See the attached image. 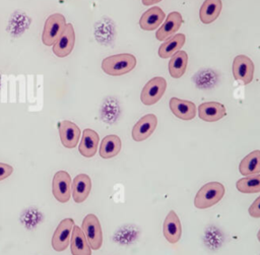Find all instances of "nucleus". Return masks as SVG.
<instances>
[{
  "label": "nucleus",
  "mask_w": 260,
  "mask_h": 255,
  "mask_svg": "<svg viewBox=\"0 0 260 255\" xmlns=\"http://www.w3.org/2000/svg\"><path fill=\"white\" fill-rule=\"evenodd\" d=\"M225 108L217 102H206L199 106L198 116L205 122H215L225 116Z\"/></svg>",
  "instance_id": "13"
},
{
  "label": "nucleus",
  "mask_w": 260,
  "mask_h": 255,
  "mask_svg": "<svg viewBox=\"0 0 260 255\" xmlns=\"http://www.w3.org/2000/svg\"><path fill=\"white\" fill-rule=\"evenodd\" d=\"M239 171L243 176L256 175L260 173V150L256 149L248 153L240 163Z\"/></svg>",
  "instance_id": "21"
},
{
  "label": "nucleus",
  "mask_w": 260,
  "mask_h": 255,
  "mask_svg": "<svg viewBox=\"0 0 260 255\" xmlns=\"http://www.w3.org/2000/svg\"><path fill=\"white\" fill-rule=\"evenodd\" d=\"M59 135L62 144L67 148H73L77 145L80 137V129L71 121H61L58 124Z\"/></svg>",
  "instance_id": "11"
},
{
  "label": "nucleus",
  "mask_w": 260,
  "mask_h": 255,
  "mask_svg": "<svg viewBox=\"0 0 260 255\" xmlns=\"http://www.w3.org/2000/svg\"><path fill=\"white\" fill-rule=\"evenodd\" d=\"M257 238H258V240H259V242H260V230H259V232H258V234H257Z\"/></svg>",
  "instance_id": "29"
},
{
  "label": "nucleus",
  "mask_w": 260,
  "mask_h": 255,
  "mask_svg": "<svg viewBox=\"0 0 260 255\" xmlns=\"http://www.w3.org/2000/svg\"><path fill=\"white\" fill-rule=\"evenodd\" d=\"M75 44V31L71 23H66L64 30L54 43L53 52L57 57L63 58L68 56L74 47Z\"/></svg>",
  "instance_id": "8"
},
{
  "label": "nucleus",
  "mask_w": 260,
  "mask_h": 255,
  "mask_svg": "<svg viewBox=\"0 0 260 255\" xmlns=\"http://www.w3.org/2000/svg\"><path fill=\"white\" fill-rule=\"evenodd\" d=\"M160 1H161V0H142V4L148 6V5H153V4H155V3H158V2H160Z\"/></svg>",
  "instance_id": "28"
},
{
  "label": "nucleus",
  "mask_w": 260,
  "mask_h": 255,
  "mask_svg": "<svg viewBox=\"0 0 260 255\" xmlns=\"http://www.w3.org/2000/svg\"><path fill=\"white\" fill-rule=\"evenodd\" d=\"M233 74L236 80L248 84L254 75V63L246 55H238L233 62Z\"/></svg>",
  "instance_id": "9"
},
{
  "label": "nucleus",
  "mask_w": 260,
  "mask_h": 255,
  "mask_svg": "<svg viewBox=\"0 0 260 255\" xmlns=\"http://www.w3.org/2000/svg\"><path fill=\"white\" fill-rule=\"evenodd\" d=\"M224 186L218 182L204 184L197 192L194 205L199 209H205L216 204L224 195Z\"/></svg>",
  "instance_id": "2"
},
{
  "label": "nucleus",
  "mask_w": 260,
  "mask_h": 255,
  "mask_svg": "<svg viewBox=\"0 0 260 255\" xmlns=\"http://www.w3.org/2000/svg\"><path fill=\"white\" fill-rule=\"evenodd\" d=\"M165 12L159 7H151L146 10L139 20V25L144 30H153L164 21Z\"/></svg>",
  "instance_id": "19"
},
{
  "label": "nucleus",
  "mask_w": 260,
  "mask_h": 255,
  "mask_svg": "<svg viewBox=\"0 0 260 255\" xmlns=\"http://www.w3.org/2000/svg\"><path fill=\"white\" fill-rule=\"evenodd\" d=\"M74 226V220L70 217L64 218L60 221L52 237V247L54 250L61 252L68 247Z\"/></svg>",
  "instance_id": "7"
},
{
  "label": "nucleus",
  "mask_w": 260,
  "mask_h": 255,
  "mask_svg": "<svg viewBox=\"0 0 260 255\" xmlns=\"http://www.w3.org/2000/svg\"><path fill=\"white\" fill-rule=\"evenodd\" d=\"M13 172V168L10 165L0 163V181L8 178Z\"/></svg>",
  "instance_id": "27"
},
{
  "label": "nucleus",
  "mask_w": 260,
  "mask_h": 255,
  "mask_svg": "<svg viewBox=\"0 0 260 255\" xmlns=\"http://www.w3.org/2000/svg\"><path fill=\"white\" fill-rule=\"evenodd\" d=\"M170 109L172 113L181 120H191L196 115V106L191 101L172 98L170 100Z\"/></svg>",
  "instance_id": "14"
},
{
  "label": "nucleus",
  "mask_w": 260,
  "mask_h": 255,
  "mask_svg": "<svg viewBox=\"0 0 260 255\" xmlns=\"http://www.w3.org/2000/svg\"><path fill=\"white\" fill-rule=\"evenodd\" d=\"M236 186L241 193H246V194L258 193L260 192V174L246 176L240 179L237 182Z\"/></svg>",
  "instance_id": "25"
},
{
  "label": "nucleus",
  "mask_w": 260,
  "mask_h": 255,
  "mask_svg": "<svg viewBox=\"0 0 260 255\" xmlns=\"http://www.w3.org/2000/svg\"><path fill=\"white\" fill-rule=\"evenodd\" d=\"M70 249L72 255H91V248L81 228L74 226L70 238Z\"/></svg>",
  "instance_id": "16"
},
{
  "label": "nucleus",
  "mask_w": 260,
  "mask_h": 255,
  "mask_svg": "<svg viewBox=\"0 0 260 255\" xmlns=\"http://www.w3.org/2000/svg\"><path fill=\"white\" fill-rule=\"evenodd\" d=\"M249 214L252 217H260V196L257 197L249 207Z\"/></svg>",
  "instance_id": "26"
},
{
  "label": "nucleus",
  "mask_w": 260,
  "mask_h": 255,
  "mask_svg": "<svg viewBox=\"0 0 260 255\" xmlns=\"http://www.w3.org/2000/svg\"><path fill=\"white\" fill-rule=\"evenodd\" d=\"M121 139L117 135H107L100 145V155L103 158L116 156L121 150Z\"/></svg>",
  "instance_id": "23"
},
{
  "label": "nucleus",
  "mask_w": 260,
  "mask_h": 255,
  "mask_svg": "<svg viewBox=\"0 0 260 255\" xmlns=\"http://www.w3.org/2000/svg\"><path fill=\"white\" fill-rule=\"evenodd\" d=\"M71 177L65 171H58L52 182V193L57 201L65 203L71 196Z\"/></svg>",
  "instance_id": "6"
},
{
  "label": "nucleus",
  "mask_w": 260,
  "mask_h": 255,
  "mask_svg": "<svg viewBox=\"0 0 260 255\" xmlns=\"http://www.w3.org/2000/svg\"><path fill=\"white\" fill-rule=\"evenodd\" d=\"M91 190V180L86 174H79L71 182V194L76 203L83 202Z\"/></svg>",
  "instance_id": "12"
},
{
  "label": "nucleus",
  "mask_w": 260,
  "mask_h": 255,
  "mask_svg": "<svg viewBox=\"0 0 260 255\" xmlns=\"http://www.w3.org/2000/svg\"><path fill=\"white\" fill-rule=\"evenodd\" d=\"M99 134L92 129H84L82 132L81 142L78 146V150L81 155L85 157H91L95 154L99 144Z\"/></svg>",
  "instance_id": "18"
},
{
  "label": "nucleus",
  "mask_w": 260,
  "mask_h": 255,
  "mask_svg": "<svg viewBox=\"0 0 260 255\" xmlns=\"http://www.w3.org/2000/svg\"><path fill=\"white\" fill-rule=\"evenodd\" d=\"M167 88V80L161 76L151 78L142 88L140 100L146 106L154 105L164 95Z\"/></svg>",
  "instance_id": "5"
},
{
  "label": "nucleus",
  "mask_w": 260,
  "mask_h": 255,
  "mask_svg": "<svg viewBox=\"0 0 260 255\" xmlns=\"http://www.w3.org/2000/svg\"><path fill=\"white\" fill-rule=\"evenodd\" d=\"M66 25L65 16L60 13L50 15L45 22L42 41L46 46H52L60 37Z\"/></svg>",
  "instance_id": "4"
},
{
  "label": "nucleus",
  "mask_w": 260,
  "mask_h": 255,
  "mask_svg": "<svg viewBox=\"0 0 260 255\" xmlns=\"http://www.w3.org/2000/svg\"><path fill=\"white\" fill-rule=\"evenodd\" d=\"M188 62V55L185 51H178L175 53L169 62V72L172 77L180 78L186 71Z\"/></svg>",
  "instance_id": "24"
},
{
  "label": "nucleus",
  "mask_w": 260,
  "mask_h": 255,
  "mask_svg": "<svg viewBox=\"0 0 260 255\" xmlns=\"http://www.w3.org/2000/svg\"><path fill=\"white\" fill-rule=\"evenodd\" d=\"M136 66V58L132 54L123 53L105 58L102 62V69L112 76H119L130 72Z\"/></svg>",
  "instance_id": "1"
},
{
  "label": "nucleus",
  "mask_w": 260,
  "mask_h": 255,
  "mask_svg": "<svg viewBox=\"0 0 260 255\" xmlns=\"http://www.w3.org/2000/svg\"><path fill=\"white\" fill-rule=\"evenodd\" d=\"M221 7V0H205L200 7V20L205 24L213 22L218 17Z\"/></svg>",
  "instance_id": "20"
},
{
  "label": "nucleus",
  "mask_w": 260,
  "mask_h": 255,
  "mask_svg": "<svg viewBox=\"0 0 260 255\" xmlns=\"http://www.w3.org/2000/svg\"><path fill=\"white\" fill-rule=\"evenodd\" d=\"M81 230L90 248L92 250H99L103 244V232L99 218L92 213L87 214L82 220Z\"/></svg>",
  "instance_id": "3"
},
{
  "label": "nucleus",
  "mask_w": 260,
  "mask_h": 255,
  "mask_svg": "<svg viewBox=\"0 0 260 255\" xmlns=\"http://www.w3.org/2000/svg\"><path fill=\"white\" fill-rule=\"evenodd\" d=\"M183 23V17L178 11L171 12L168 16L166 21L161 24V26L156 30L155 37L159 41L167 40L171 35L175 34Z\"/></svg>",
  "instance_id": "17"
},
{
  "label": "nucleus",
  "mask_w": 260,
  "mask_h": 255,
  "mask_svg": "<svg viewBox=\"0 0 260 255\" xmlns=\"http://www.w3.org/2000/svg\"><path fill=\"white\" fill-rule=\"evenodd\" d=\"M157 125V118L153 114H147L141 117L132 128V138L135 141L147 139L154 131Z\"/></svg>",
  "instance_id": "10"
},
{
  "label": "nucleus",
  "mask_w": 260,
  "mask_h": 255,
  "mask_svg": "<svg viewBox=\"0 0 260 255\" xmlns=\"http://www.w3.org/2000/svg\"><path fill=\"white\" fill-rule=\"evenodd\" d=\"M182 234L181 221L174 210H171L164 221V236L171 244H176Z\"/></svg>",
  "instance_id": "15"
},
{
  "label": "nucleus",
  "mask_w": 260,
  "mask_h": 255,
  "mask_svg": "<svg viewBox=\"0 0 260 255\" xmlns=\"http://www.w3.org/2000/svg\"><path fill=\"white\" fill-rule=\"evenodd\" d=\"M185 40L186 37L184 34H177L169 38L158 48V56L164 59L172 57L183 47V45L185 44Z\"/></svg>",
  "instance_id": "22"
}]
</instances>
